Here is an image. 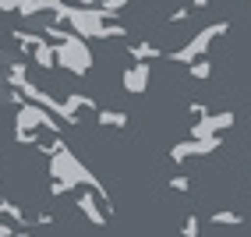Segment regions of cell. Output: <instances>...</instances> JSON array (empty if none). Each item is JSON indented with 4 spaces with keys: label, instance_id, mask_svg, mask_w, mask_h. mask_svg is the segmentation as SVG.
Masks as SVG:
<instances>
[{
    "label": "cell",
    "instance_id": "cell-9",
    "mask_svg": "<svg viewBox=\"0 0 251 237\" xmlns=\"http://www.w3.org/2000/svg\"><path fill=\"white\" fill-rule=\"evenodd\" d=\"M78 209L85 212L96 227H103V223H106V212H99V209H96V198H92V195H78Z\"/></svg>",
    "mask_w": 251,
    "mask_h": 237
},
{
    "label": "cell",
    "instance_id": "cell-1",
    "mask_svg": "<svg viewBox=\"0 0 251 237\" xmlns=\"http://www.w3.org/2000/svg\"><path fill=\"white\" fill-rule=\"evenodd\" d=\"M50 177H64L68 184H89L96 195H103V198H106V188L89 174V166H81V163L71 156V149L64 145V142H60V149L53 152V159H50ZM106 202H110V198H106Z\"/></svg>",
    "mask_w": 251,
    "mask_h": 237
},
{
    "label": "cell",
    "instance_id": "cell-5",
    "mask_svg": "<svg viewBox=\"0 0 251 237\" xmlns=\"http://www.w3.org/2000/svg\"><path fill=\"white\" fill-rule=\"evenodd\" d=\"M212 149H220V138H216V134H205V138H191V142L174 145L170 156L180 163V159H188V156H205V152H212Z\"/></svg>",
    "mask_w": 251,
    "mask_h": 237
},
{
    "label": "cell",
    "instance_id": "cell-3",
    "mask_svg": "<svg viewBox=\"0 0 251 237\" xmlns=\"http://www.w3.org/2000/svg\"><path fill=\"white\" fill-rule=\"evenodd\" d=\"M230 25L226 22H220V25H209V28H202V32H198V36L188 43V46H184V50H177V53H170L174 60H180V64H188V60H198V57H202L205 53V50L212 46V39L216 36H223V32H226Z\"/></svg>",
    "mask_w": 251,
    "mask_h": 237
},
{
    "label": "cell",
    "instance_id": "cell-12",
    "mask_svg": "<svg viewBox=\"0 0 251 237\" xmlns=\"http://www.w3.org/2000/svg\"><path fill=\"white\" fill-rule=\"evenodd\" d=\"M68 106H71L75 113H78V110H89V113H96V103H92L89 96H78V92H71V96H68Z\"/></svg>",
    "mask_w": 251,
    "mask_h": 237
},
{
    "label": "cell",
    "instance_id": "cell-13",
    "mask_svg": "<svg viewBox=\"0 0 251 237\" xmlns=\"http://www.w3.org/2000/svg\"><path fill=\"white\" fill-rule=\"evenodd\" d=\"M25 75H28V64L14 60V64H11V71H7V81H11V85H22V81H25Z\"/></svg>",
    "mask_w": 251,
    "mask_h": 237
},
{
    "label": "cell",
    "instance_id": "cell-8",
    "mask_svg": "<svg viewBox=\"0 0 251 237\" xmlns=\"http://www.w3.org/2000/svg\"><path fill=\"white\" fill-rule=\"evenodd\" d=\"M32 60L50 71V67H57V50H53V46H50V43L39 36V39H36V46H32Z\"/></svg>",
    "mask_w": 251,
    "mask_h": 237
},
{
    "label": "cell",
    "instance_id": "cell-10",
    "mask_svg": "<svg viewBox=\"0 0 251 237\" xmlns=\"http://www.w3.org/2000/svg\"><path fill=\"white\" fill-rule=\"evenodd\" d=\"M96 121L103 128H124L127 124V113H121V110H96Z\"/></svg>",
    "mask_w": 251,
    "mask_h": 237
},
{
    "label": "cell",
    "instance_id": "cell-2",
    "mask_svg": "<svg viewBox=\"0 0 251 237\" xmlns=\"http://www.w3.org/2000/svg\"><path fill=\"white\" fill-rule=\"evenodd\" d=\"M57 64H64L68 71H75V75H89V67H92V57H89V50H85V43H81L78 36H64L57 39Z\"/></svg>",
    "mask_w": 251,
    "mask_h": 237
},
{
    "label": "cell",
    "instance_id": "cell-21",
    "mask_svg": "<svg viewBox=\"0 0 251 237\" xmlns=\"http://www.w3.org/2000/svg\"><path fill=\"white\" fill-rule=\"evenodd\" d=\"M205 4H209V0H195V7H205Z\"/></svg>",
    "mask_w": 251,
    "mask_h": 237
},
{
    "label": "cell",
    "instance_id": "cell-4",
    "mask_svg": "<svg viewBox=\"0 0 251 237\" xmlns=\"http://www.w3.org/2000/svg\"><path fill=\"white\" fill-rule=\"evenodd\" d=\"M32 128H50V131H60V124L50 117L39 103H22V110H18V131H32Z\"/></svg>",
    "mask_w": 251,
    "mask_h": 237
},
{
    "label": "cell",
    "instance_id": "cell-11",
    "mask_svg": "<svg viewBox=\"0 0 251 237\" xmlns=\"http://www.w3.org/2000/svg\"><path fill=\"white\" fill-rule=\"evenodd\" d=\"M127 53L135 57V60H156V57H163V50L149 46V43H131V46H127Z\"/></svg>",
    "mask_w": 251,
    "mask_h": 237
},
{
    "label": "cell",
    "instance_id": "cell-18",
    "mask_svg": "<svg viewBox=\"0 0 251 237\" xmlns=\"http://www.w3.org/2000/svg\"><path fill=\"white\" fill-rule=\"evenodd\" d=\"M170 188H177V191H188V188H191V181H188V177H174V181H170Z\"/></svg>",
    "mask_w": 251,
    "mask_h": 237
},
{
    "label": "cell",
    "instance_id": "cell-20",
    "mask_svg": "<svg viewBox=\"0 0 251 237\" xmlns=\"http://www.w3.org/2000/svg\"><path fill=\"white\" fill-rule=\"evenodd\" d=\"M11 234H14V227H11V223H0V237H11Z\"/></svg>",
    "mask_w": 251,
    "mask_h": 237
},
{
    "label": "cell",
    "instance_id": "cell-6",
    "mask_svg": "<svg viewBox=\"0 0 251 237\" xmlns=\"http://www.w3.org/2000/svg\"><path fill=\"white\" fill-rule=\"evenodd\" d=\"M226 128H233V113H230V110H223V113H205L202 121L191 128V138H205V134L226 131Z\"/></svg>",
    "mask_w": 251,
    "mask_h": 237
},
{
    "label": "cell",
    "instance_id": "cell-15",
    "mask_svg": "<svg viewBox=\"0 0 251 237\" xmlns=\"http://www.w3.org/2000/svg\"><path fill=\"white\" fill-rule=\"evenodd\" d=\"M212 223H216V227H220V223L233 227V223H241V216H237V212H216V216H212Z\"/></svg>",
    "mask_w": 251,
    "mask_h": 237
},
{
    "label": "cell",
    "instance_id": "cell-17",
    "mask_svg": "<svg viewBox=\"0 0 251 237\" xmlns=\"http://www.w3.org/2000/svg\"><path fill=\"white\" fill-rule=\"evenodd\" d=\"M184 234H188V237H198V219H195V216L184 219Z\"/></svg>",
    "mask_w": 251,
    "mask_h": 237
},
{
    "label": "cell",
    "instance_id": "cell-19",
    "mask_svg": "<svg viewBox=\"0 0 251 237\" xmlns=\"http://www.w3.org/2000/svg\"><path fill=\"white\" fill-rule=\"evenodd\" d=\"M188 110H191V117H205V113H209V110H205V106H202V103H191V106H188Z\"/></svg>",
    "mask_w": 251,
    "mask_h": 237
},
{
    "label": "cell",
    "instance_id": "cell-16",
    "mask_svg": "<svg viewBox=\"0 0 251 237\" xmlns=\"http://www.w3.org/2000/svg\"><path fill=\"white\" fill-rule=\"evenodd\" d=\"M209 71H212L209 60H195V64H191V75H195V78H209Z\"/></svg>",
    "mask_w": 251,
    "mask_h": 237
},
{
    "label": "cell",
    "instance_id": "cell-7",
    "mask_svg": "<svg viewBox=\"0 0 251 237\" xmlns=\"http://www.w3.org/2000/svg\"><path fill=\"white\" fill-rule=\"evenodd\" d=\"M124 89L131 96H138V92L149 89V60H135V67L124 71Z\"/></svg>",
    "mask_w": 251,
    "mask_h": 237
},
{
    "label": "cell",
    "instance_id": "cell-14",
    "mask_svg": "<svg viewBox=\"0 0 251 237\" xmlns=\"http://www.w3.org/2000/svg\"><path fill=\"white\" fill-rule=\"evenodd\" d=\"M0 216L14 219V223H25V212H22L18 206H11V202H0Z\"/></svg>",
    "mask_w": 251,
    "mask_h": 237
}]
</instances>
